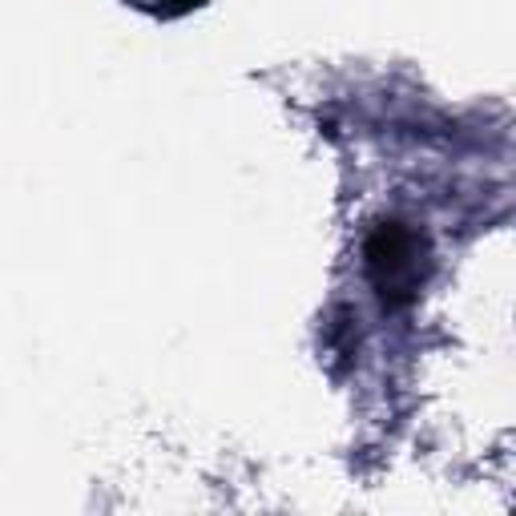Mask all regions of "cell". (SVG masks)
<instances>
[{
    "label": "cell",
    "instance_id": "obj_1",
    "mask_svg": "<svg viewBox=\"0 0 516 516\" xmlns=\"http://www.w3.org/2000/svg\"><path fill=\"white\" fill-rule=\"evenodd\" d=\"M367 254V271L383 295L387 307L408 303L420 283H424V267H428V242L424 234H416L404 222H379L363 246Z\"/></svg>",
    "mask_w": 516,
    "mask_h": 516
},
{
    "label": "cell",
    "instance_id": "obj_2",
    "mask_svg": "<svg viewBox=\"0 0 516 516\" xmlns=\"http://www.w3.org/2000/svg\"><path fill=\"white\" fill-rule=\"evenodd\" d=\"M182 5H198V0H182Z\"/></svg>",
    "mask_w": 516,
    "mask_h": 516
}]
</instances>
